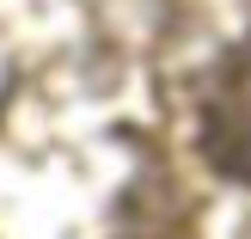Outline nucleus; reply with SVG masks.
I'll return each mask as SVG.
<instances>
[{
  "mask_svg": "<svg viewBox=\"0 0 251 239\" xmlns=\"http://www.w3.org/2000/svg\"><path fill=\"white\" fill-rule=\"evenodd\" d=\"M196 135L202 154L221 178L251 184V49H233L202 86V110H196Z\"/></svg>",
  "mask_w": 251,
  "mask_h": 239,
  "instance_id": "obj_1",
  "label": "nucleus"
}]
</instances>
